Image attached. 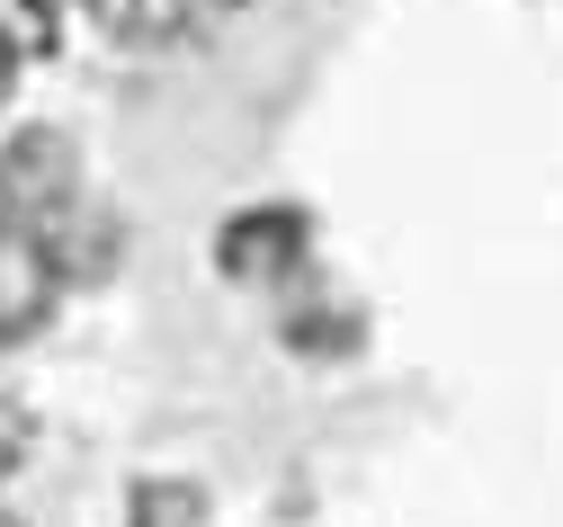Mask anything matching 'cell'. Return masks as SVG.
Returning a JSON list of instances; mask_svg holds the SVG:
<instances>
[{
    "mask_svg": "<svg viewBox=\"0 0 563 527\" xmlns=\"http://www.w3.org/2000/svg\"><path fill=\"white\" fill-rule=\"evenodd\" d=\"M0 527H19V518H0Z\"/></svg>",
    "mask_w": 563,
    "mask_h": 527,
    "instance_id": "cell-12",
    "label": "cell"
},
{
    "mask_svg": "<svg viewBox=\"0 0 563 527\" xmlns=\"http://www.w3.org/2000/svg\"><path fill=\"white\" fill-rule=\"evenodd\" d=\"M313 251V215L305 206H242L224 233H216V268L233 286H287Z\"/></svg>",
    "mask_w": 563,
    "mask_h": 527,
    "instance_id": "cell-1",
    "label": "cell"
},
{
    "mask_svg": "<svg viewBox=\"0 0 563 527\" xmlns=\"http://www.w3.org/2000/svg\"><path fill=\"white\" fill-rule=\"evenodd\" d=\"M54 36H63L54 0H0V54H10V63H45Z\"/></svg>",
    "mask_w": 563,
    "mask_h": 527,
    "instance_id": "cell-5",
    "label": "cell"
},
{
    "mask_svg": "<svg viewBox=\"0 0 563 527\" xmlns=\"http://www.w3.org/2000/svg\"><path fill=\"white\" fill-rule=\"evenodd\" d=\"M224 10H251V0H224Z\"/></svg>",
    "mask_w": 563,
    "mask_h": 527,
    "instance_id": "cell-11",
    "label": "cell"
},
{
    "mask_svg": "<svg viewBox=\"0 0 563 527\" xmlns=\"http://www.w3.org/2000/svg\"><path fill=\"white\" fill-rule=\"evenodd\" d=\"M125 527H206V492L144 474V483H134V501H125Z\"/></svg>",
    "mask_w": 563,
    "mask_h": 527,
    "instance_id": "cell-4",
    "label": "cell"
},
{
    "mask_svg": "<svg viewBox=\"0 0 563 527\" xmlns=\"http://www.w3.org/2000/svg\"><path fill=\"white\" fill-rule=\"evenodd\" d=\"M27 447H36V429H27V403H19V394H0V483H10V474L27 465Z\"/></svg>",
    "mask_w": 563,
    "mask_h": 527,
    "instance_id": "cell-9",
    "label": "cell"
},
{
    "mask_svg": "<svg viewBox=\"0 0 563 527\" xmlns=\"http://www.w3.org/2000/svg\"><path fill=\"white\" fill-rule=\"evenodd\" d=\"M188 10L197 0H117V36L125 45H170V36H188Z\"/></svg>",
    "mask_w": 563,
    "mask_h": 527,
    "instance_id": "cell-7",
    "label": "cell"
},
{
    "mask_svg": "<svg viewBox=\"0 0 563 527\" xmlns=\"http://www.w3.org/2000/svg\"><path fill=\"white\" fill-rule=\"evenodd\" d=\"M54 295H63V268H54L45 233L19 223V215H0V349L36 340L45 314H54Z\"/></svg>",
    "mask_w": 563,
    "mask_h": 527,
    "instance_id": "cell-3",
    "label": "cell"
},
{
    "mask_svg": "<svg viewBox=\"0 0 563 527\" xmlns=\"http://www.w3.org/2000/svg\"><path fill=\"white\" fill-rule=\"evenodd\" d=\"M45 251H54L63 277H108V260H117V223H108V215H99V223L73 215V223H63V242L45 233Z\"/></svg>",
    "mask_w": 563,
    "mask_h": 527,
    "instance_id": "cell-6",
    "label": "cell"
},
{
    "mask_svg": "<svg viewBox=\"0 0 563 527\" xmlns=\"http://www.w3.org/2000/svg\"><path fill=\"white\" fill-rule=\"evenodd\" d=\"M287 340H296V349H313V358H340L349 340H358V322H349V314H296V322H287Z\"/></svg>",
    "mask_w": 563,
    "mask_h": 527,
    "instance_id": "cell-8",
    "label": "cell"
},
{
    "mask_svg": "<svg viewBox=\"0 0 563 527\" xmlns=\"http://www.w3.org/2000/svg\"><path fill=\"white\" fill-rule=\"evenodd\" d=\"M10 72H19V63H10V54H0V108H10Z\"/></svg>",
    "mask_w": 563,
    "mask_h": 527,
    "instance_id": "cell-10",
    "label": "cell"
},
{
    "mask_svg": "<svg viewBox=\"0 0 563 527\" xmlns=\"http://www.w3.org/2000/svg\"><path fill=\"white\" fill-rule=\"evenodd\" d=\"M73 179H81V162H73V134L63 125H19L10 143H0V206H10L19 223L63 215L73 206Z\"/></svg>",
    "mask_w": 563,
    "mask_h": 527,
    "instance_id": "cell-2",
    "label": "cell"
},
{
    "mask_svg": "<svg viewBox=\"0 0 563 527\" xmlns=\"http://www.w3.org/2000/svg\"><path fill=\"white\" fill-rule=\"evenodd\" d=\"M54 10H63V0H54Z\"/></svg>",
    "mask_w": 563,
    "mask_h": 527,
    "instance_id": "cell-13",
    "label": "cell"
}]
</instances>
